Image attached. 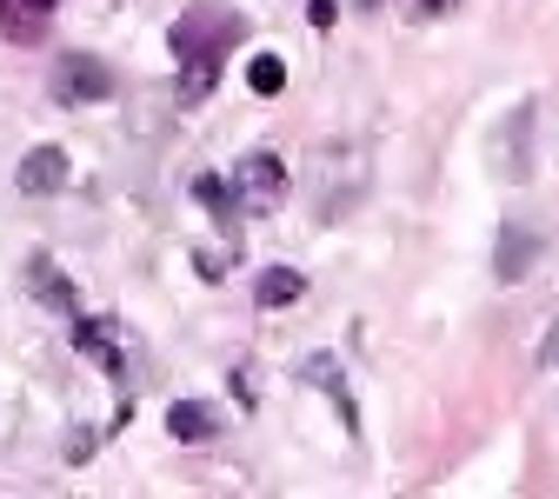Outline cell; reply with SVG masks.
I'll return each mask as SVG.
<instances>
[{
  "label": "cell",
  "instance_id": "3957f363",
  "mask_svg": "<svg viewBox=\"0 0 559 499\" xmlns=\"http://www.w3.org/2000/svg\"><path fill=\"white\" fill-rule=\"evenodd\" d=\"M74 346L94 353L114 380H127V333H120V320H81V326H74Z\"/></svg>",
  "mask_w": 559,
  "mask_h": 499
},
{
  "label": "cell",
  "instance_id": "5b68a950",
  "mask_svg": "<svg viewBox=\"0 0 559 499\" xmlns=\"http://www.w3.org/2000/svg\"><path fill=\"white\" fill-rule=\"evenodd\" d=\"M167 433L180 440V447H206L221 433V406H206V400H174L167 406Z\"/></svg>",
  "mask_w": 559,
  "mask_h": 499
},
{
  "label": "cell",
  "instance_id": "8fae6325",
  "mask_svg": "<svg viewBox=\"0 0 559 499\" xmlns=\"http://www.w3.org/2000/svg\"><path fill=\"white\" fill-rule=\"evenodd\" d=\"M34 287H40V300H53L60 313H74V294H67V280L53 273V260H34Z\"/></svg>",
  "mask_w": 559,
  "mask_h": 499
},
{
  "label": "cell",
  "instance_id": "9c48e42d",
  "mask_svg": "<svg viewBox=\"0 0 559 499\" xmlns=\"http://www.w3.org/2000/svg\"><path fill=\"white\" fill-rule=\"evenodd\" d=\"M300 294H307L300 266H266V273H260V307H287V300H300Z\"/></svg>",
  "mask_w": 559,
  "mask_h": 499
},
{
  "label": "cell",
  "instance_id": "52a82bcc",
  "mask_svg": "<svg viewBox=\"0 0 559 499\" xmlns=\"http://www.w3.org/2000/svg\"><path fill=\"white\" fill-rule=\"evenodd\" d=\"M67 187V154L60 147H34L21 161V193H60Z\"/></svg>",
  "mask_w": 559,
  "mask_h": 499
},
{
  "label": "cell",
  "instance_id": "2e32d148",
  "mask_svg": "<svg viewBox=\"0 0 559 499\" xmlns=\"http://www.w3.org/2000/svg\"><path fill=\"white\" fill-rule=\"evenodd\" d=\"M307 14H313V27H333V14H340V8H333V0H313Z\"/></svg>",
  "mask_w": 559,
  "mask_h": 499
},
{
  "label": "cell",
  "instance_id": "ba28073f",
  "mask_svg": "<svg viewBox=\"0 0 559 499\" xmlns=\"http://www.w3.org/2000/svg\"><path fill=\"white\" fill-rule=\"evenodd\" d=\"M533 253H539V240L526 227H507L500 234V253H493V273L500 280H520V273H533Z\"/></svg>",
  "mask_w": 559,
  "mask_h": 499
},
{
  "label": "cell",
  "instance_id": "e0dca14e",
  "mask_svg": "<svg viewBox=\"0 0 559 499\" xmlns=\"http://www.w3.org/2000/svg\"><path fill=\"white\" fill-rule=\"evenodd\" d=\"M27 8H34V14H47V8H53V0H27Z\"/></svg>",
  "mask_w": 559,
  "mask_h": 499
},
{
  "label": "cell",
  "instance_id": "6da1fadb",
  "mask_svg": "<svg viewBox=\"0 0 559 499\" xmlns=\"http://www.w3.org/2000/svg\"><path fill=\"white\" fill-rule=\"evenodd\" d=\"M174 54H180V100H206L214 94V74H221V54H234L247 40V21L234 8H214V0H193V8L174 21Z\"/></svg>",
  "mask_w": 559,
  "mask_h": 499
},
{
  "label": "cell",
  "instance_id": "7a4b0ae2",
  "mask_svg": "<svg viewBox=\"0 0 559 499\" xmlns=\"http://www.w3.org/2000/svg\"><path fill=\"white\" fill-rule=\"evenodd\" d=\"M280 193H287V167H280L273 154H247V161L234 167V200H240V213H273Z\"/></svg>",
  "mask_w": 559,
  "mask_h": 499
},
{
  "label": "cell",
  "instance_id": "4fadbf2b",
  "mask_svg": "<svg viewBox=\"0 0 559 499\" xmlns=\"http://www.w3.org/2000/svg\"><path fill=\"white\" fill-rule=\"evenodd\" d=\"M539 367H546V373H559V320H552V326H546V340H539Z\"/></svg>",
  "mask_w": 559,
  "mask_h": 499
},
{
  "label": "cell",
  "instance_id": "5bb4252c",
  "mask_svg": "<svg viewBox=\"0 0 559 499\" xmlns=\"http://www.w3.org/2000/svg\"><path fill=\"white\" fill-rule=\"evenodd\" d=\"M193 260H200V273H206V280H221V273H227V253H214V247H200Z\"/></svg>",
  "mask_w": 559,
  "mask_h": 499
},
{
  "label": "cell",
  "instance_id": "7c38bea8",
  "mask_svg": "<svg viewBox=\"0 0 559 499\" xmlns=\"http://www.w3.org/2000/svg\"><path fill=\"white\" fill-rule=\"evenodd\" d=\"M247 81H253V94H266V100H273L280 87H287V67H280L273 54H260V60L247 67Z\"/></svg>",
  "mask_w": 559,
  "mask_h": 499
},
{
  "label": "cell",
  "instance_id": "9a60e30c",
  "mask_svg": "<svg viewBox=\"0 0 559 499\" xmlns=\"http://www.w3.org/2000/svg\"><path fill=\"white\" fill-rule=\"evenodd\" d=\"M413 8L427 14V21H440V14H453V8H460V0H413Z\"/></svg>",
  "mask_w": 559,
  "mask_h": 499
},
{
  "label": "cell",
  "instance_id": "277c9868",
  "mask_svg": "<svg viewBox=\"0 0 559 499\" xmlns=\"http://www.w3.org/2000/svg\"><path fill=\"white\" fill-rule=\"evenodd\" d=\"M53 87H60V100H107L114 94V74H107L100 60H87V54H67Z\"/></svg>",
  "mask_w": 559,
  "mask_h": 499
},
{
  "label": "cell",
  "instance_id": "30bf717a",
  "mask_svg": "<svg viewBox=\"0 0 559 499\" xmlns=\"http://www.w3.org/2000/svg\"><path fill=\"white\" fill-rule=\"evenodd\" d=\"M193 193H200L206 206L221 213V227H234V221H240V200H234V180H221V174H193Z\"/></svg>",
  "mask_w": 559,
  "mask_h": 499
},
{
  "label": "cell",
  "instance_id": "8992f818",
  "mask_svg": "<svg viewBox=\"0 0 559 499\" xmlns=\"http://www.w3.org/2000/svg\"><path fill=\"white\" fill-rule=\"evenodd\" d=\"M300 380H307V387H320V393H333L340 419H346V426H360V406H354V393H346V380H340V360H333V353H313V360L300 367Z\"/></svg>",
  "mask_w": 559,
  "mask_h": 499
}]
</instances>
